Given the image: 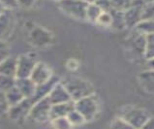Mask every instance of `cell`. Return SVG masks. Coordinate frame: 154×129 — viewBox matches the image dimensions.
Here are the masks:
<instances>
[{
    "mask_svg": "<svg viewBox=\"0 0 154 129\" xmlns=\"http://www.w3.org/2000/svg\"><path fill=\"white\" fill-rule=\"evenodd\" d=\"M61 83L69 92L74 102L83 97L94 94V87L85 79L71 76L65 78Z\"/></svg>",
    "mask_w": 154,
    "mask_h": 129,
    "instance_id": "cell-1",
    "label": "cell"
},
{
    "mask_svg": "<svg viewBox=\"0 0 154 129\" xmlns=\"http://www.w3.org/2000/svg\"><path fill=\"white\" fill-rule=\"evenodd\" d=\"M74 106L75 109L85 118L86 122L94 121L100 111L99 100L95 94H91L75 101Z\"/></svg>",
    "mask_w": 154,
    "mask_h": 129,
    "instance_id": "cell-2",
    "label": "cell"
},
{
    "mask_svg": "<svg viewBox=\"0 0 154 129\" xmlns=\"http://www.w3.org/2000/svg\"><path fill=\"white\" fill-rule=\"evenodd\" d=\"M118 117L121 118L127 123H129L134 129H140L149 118L150 115L144 109L127 106L121 109Z\"/></svg>",
    "mask_w": 154,
    "mask_h": 129,
    "instance_id": "cell-3",
    "label": "cell"
},
{
    "mask_svg": "<svg viewBox=\"0 0 154 129\" xmlns=\"http://www.w3.org/2000/svg\"><path fill=\"white\" fill-rule=\"evenodd\" d=\"M58 7L64 14L76 20H85L88 3L85 0H60Z\"/></svg>",
    "mask_w": 154,
    "mask_h": 129,
    "instance_id": "cell-4",
    "label": "cell"
},
{
    "mask_svg": "<svg viewBox=\"0 0 154 129\" xmlns=\"http://www.w3.org/2000/svg\"><path fill=\"white\" fill-rule=\"evenodd\" d=\"M39 62L36 53L28 52L17 57L16 78H29L34 67Z\"/></svg>",
    "mask_w": 154,
    "mask_h": 129,
    "instance_id": "cell-5",
    "label": "cell"
},
{
    "mask_svg": "<svg viewBox=\"0 0 154 129\" xmlns=\"http://www.w3.org/2000/svg\"><path fill=\"white\" fill-rule=\"evenodd\" d=\"M144 4L146 3L143 0H133L132 5L123 12L126 27L136 28V26L143 20V10Z\"/></svg>",
    "mask_w": 154,
    "mask_h": 129,
    "instance_id": "cell-6",
    "label": "cell"
},
{
    "mask_svg": "<svg viewBox=\"0 0 154 129\" xmlns=\"http://www.w3.org/2000/svg\"><path fill=\"white\" fill-rule=\"evenodd\" d=\"M51 103L48 97L35 102L30 110L28 118L34 122H45L50 121V112Z\"/></svg>",
    "mask_w": 154,
    "mask_h": 129,
    "instance_id": "cell-7",
    "label": "cell"
},
{
    "mask_svg": "<svg viewBox=\"0 0 154 129\" xmlns=\"http://www.w3.org/2000/svg\"><path fill=\"white\" fill-rule=\"evenodd\" d=\"M33 104L34 103L31 100V98H24L23 101L20 102L19 104L9 107V109L7 111L8 117L10 118L12 121H23V119L28 118L29 112H30V110H31Z\"/></svg>",
    "mask_w": 154,
    "mask_h": 129,
    "instance_id": "cell-8",
    "label": "cell"
},
{
    "mask_svg": "<svg viewBox=\"0 0 154 129\" xmlns=\"http://www.w3.org/2000/svg\"><path fill=\"white\" fill-rule=\"evenodd\" d=\"M52 76H54V73H52L50 66L46 64L45 62L39 61L30 74L29 78L32 80L36 86H39V84L45 83L48 81H50Z\"/></svg>",
    "mask_w": 154,
    "mask_h": 129,
    "instance_id": "cell-9",
    "label": "cell"
},
{
    "mask_svg": "<svg viewBox=\"0 0 154 129\" xmlns=\"http://www.w3.org/2000/svg\"><path fill=\"white\" fill-rule=\"evenodd\" d=\"M15 25V17L13 11L5 10L0 15V41L5 42L10 36Z\"/></svg>",
    "mask_w": 154,
    "mask_h": 129,
    "instance_id": "cell-10",
    "label": "cell"
},
{
    "mask_svg": "<svg viewBox=\"0 0 154 129\" xmlns=\"http://www.w3.org/2000/svg\"><path fill=\"white\" fill-rule=\"evenodd\" d=\"M50 102L51 105L54 104H61V103H67V102L73 101L69 92L65 88V87L62 84V83L58 82L55 86L52 87V90L48 95Z\"/></svg>",
    "mask_w": 154,
    "mask_h": 129,
    "instance_id": "cell-11",
    "label": "cell"
},
{
    "mask_svg": "<svg viewBox=\"0 0 154 129\" xmlns=\"http://www.w3.org/2000/svg\"><path fill=\"white\" fill-rule=\"evenodd\" d=\"M129 49L134 55L138 56H143L144 58V52H146V35L139 32L138 30L132 35L128 40Z\"/></svg>",
    "mask_w": 154,
    "mask_h": 129,
    "instance_id": "cell-12",
    "label": "cell"
},
{
    "mask_svg": "<svg viewBox=\"0 0 154 129\" xmlns=\"http://www.w3.org/2000/svg\"><path fill=\"white\" fill-rule=\"evenodd\" d=\"M58 82H60V79L57 76H54V75L50 81H48L45 83H42V84H39V86H37L34 95L31 98V100L33 101V103H35V102H37V101L41 100L43 98H45V97H48L49 93L52 90V87H54Z\"/></svg>",
    "mask_w": 154,
    "mask_h": 129,
    "instance_id": "cell-13",
    "label": "cell"
},
{
    "mask_svg": "<svg viewBox=\"0 0 154 129\" xmlns=\"http://www.w3.org/2000/svg\"><path fill=\"white\" fill-rule=\"evenodd\" d=\"M139 83L140 87L148 94L154 96V70H144L138 76Z\"/></svg>",
    "mask_w": 154,
    "mask_h": 129,
    "instance_id": "cell-14",
    "label": "cell"
},
{
    "mask_svg": "<svg viewBox=\"0 0 154 129\" xmlns=\"http://www.w3.org/2000/svg\"><path fill=\"white\" fill-rule=\"evenodd\" d=\"M16 87L23 93L24 98H32L37 86L30 78H16Z\"/></svg>",
    "mask_w": 154,
    "mask_h": 129,
    "instance_id": "cell-15",
    "label": "cell"
},
{
    "mask_svg": "<svg viewBox=\"0 0 154 129\" xmlns=\"http://www.w3.org/2000/svg\"><path fill=\"white\" fill-rule=\"evenodd\" d=\"M74 109H75L74 101H70V102H67V103L51 105V112H50V121L54 118H58L67 117L68 114Z\"/></svg>",
    "mask_w": 154,
    "mask_h": 129,
    "instance_id": "cell-16",
    "label": "cell"
},
{
    "mask_svg": "<svg viewBox=\"0 0 154 129\" xmlns=\"http://www.w3.org/2000/svg\"><path fill=\"white\" fill-rule=\"evenodd\" d=\"M17 57L9 55L2 62H0V75L16 78Z\"/></svg>",
    "mask_w": 154,
    "mask_h": 129,
    "instance_id": "cell-17",
    "label": "cell"
},
{
    "mask_svg": "<svg viewBox=\"0 0 154 129\" xmlns=\"http://www.w3.org/2000/svg\"><path fill=\"white\" fill-rule=\"evenodd\" d=\"M5 99H6L8 106L12 107V106L19 104L20 102L23 101L24 99V96L15 84L14 87H11L10 90L5 92Z\"/></svg>",
    "mask_w": 154,
    "mask_h": 129,
    "instance_id": "cell-18",
    "label": "cell"
},
{
    "mask_svg": "<svg viewBox=\"0 0 154 129\" xmlns=\"http://www.w3.org/2000/svg\"><path fill=\"white\" fill-rule=\"evenodd\" d=\"M112 15V25L111 27L117 29V30H122L126 27L125 25V20H124V14L122 11H118L116 9H112L111 11Z\"/></svg>",
    "mask_w": 154,
    "mask_h": 129,
    "instance_id": "cell-19",
    "label": "cell"
},
{
    "mask_svg": "<svg viewBox=\"0 0 154 129\" xmlns=\"http://www.w3.org/2000/svg\"><path fill=\"white\" fill-rule=\"evenodd\" d=\"M102 9L98 5H96L95 3H88L86 8V14H85V20L90 21V23L96 24L99 16L102 13Z\"/></svg>",
    "mask_w": 154,
    "mask_h": 129,
    "instance_id": "cell-20",
    "label": "cell"
},
{
    "mask_svg": "<svg viewBox=\"0 0 154 129\" xmlns=\"http://www.w3.org/2000/svg\"><path fill=\"white\" fill-rule=\"evenodd\" d=\"M136 30L144 35L154 33V20H143L136 26Z\"/></svg>",
    "mask_w": 154,
    "mask_h": 129,
    "instance_id": "cell-21",
    "label": "cell"
},
{
    "mask_svg": "<svg viewBox=\"0 0 154 129\" xmlns=\"http://www.w3.org/2000/svg\"><path fill=\"white\" fill-rule=\"evenodd\" d=\"M144 58L148 61L154 59V33L146 35V52Z\"/></svg>",
    "mask_w": 154,
    "mask_h": 129,
    "instance_id": "cell-22",
    "label": "cell"
},
{
    "mask_svg": "<svg viewBox=\"0 0 154 129\" xmlns=\"http://www.w3.org/2000/svg\"><path fill=\"white\" fill-rule=\"evenodd\" d=\"M51 122L54 129H72L74 127L71 124V122L69 121L67 117L51 119Z\"/></svg>",
    "mask_w": 154,
    "mask_h": 129,
    "instance_id": "cell-23",
    "label": "cell"
},
{
    "mask_svg": "<svg viewBox=\"0 0 154 129\" xmlns=\"http://www.w3.org/2000/svg\"><path fill=\"white\" fill-rule=\"evenodd\" d=\"M67 118L69 119V121L71 122L73 126H79V125H82V124L86 122L85 118H83L76 109L72 110L71 112L68 114Z\"/></svg>",
    "mask_w": 154,
    "mask_h": 129,
    "instance_id": "cell-24",
    "label": "cell"
},
{
    "mask_svg": "<svg viewBox=\"0 0 154 129\" xmlns=\"http://www.w3.org/2000/svg\"><path fill=\"white\" fill-rule=\"evenodd\" d=\"M16 84V78L0 75V90L5 93Z\"/></svg>",
    "mask_w": 154,
    "mask_h": 129,
    "instance_id": "cell-25",
    "label": "cell"
},
{
    "mask_svg": "<svg viewBox=\"0 0 154 129\" xmlns=\"http://www.w3.org/2000/svg\"><path fill=\"white\" fill-rule=\"evenodd\" d=\"M96 24H98L105 27H111L112 25V15L111 12H107V11H103L101 13V15L99 16Z\"/></svg>",
    "mask_w": 154,
    "mask_h": 129,
    "instance_id": "cell-26",
    "label": "cell"
},
{
    "mask_svg": "<svg viewBox=\"0 0 154 129\" xmlns=\"http://www.w3.org/2000/svg\"><path fill=\"white\" fill-rule=\"evenodd\" d=\"M132 2L133 0H112V9L124 12L132 5Z\"/></svg>",
    "mask_w": 154,
    "mask_h": 129,
    "instance_id": "cell-27",
    "label": "cell"
},
{
    "mask_svg": "<svg viewBox=\"0 0 154 129\" xmlns=\"http://www.w3.org/2000/svg\"><path fill=\"white\" fill-rule=\"evenodd\" d=\"M109 129H134V128L129 123L123 121L121 118L117 117L112 121L111 125H109Z\"/></svg>",
    "mask_w": 154,
    "mask_h": 129,
    "instance_id": "cell-28",
    "label": "cell"
},
{
    "mask_svg": "<svg viewBox=\"0 0 154 129\" xmlns=\"http://www.w3.org/2000/svg\"><path fill=\"white\" fill-rule=\"evenodd\" d=\"M154 20V2L146 3L143 10V20Z\"/></svg>",
    "mask_w": 154,
    "mask_h": 129,
    "instance_id": "cell-29",
    "label": "cell"
},
{
    "mask_svg": "<svg viewBox=\"0 0 154 129\" xmlns=\"http://www.w3.org/2000/svg\"><path fill=\"white\" fill-rule=\"evenodd\" d=\"M0 4L3 6L5 10H15L19 7V2L17 0H0Z\"/></svg>",
    "mask_w": 154,
    "mask_h": 129,
    "instance_id": "cell-30",
    "label": "cell"
},
{
    "mask_svg": "<svg viewBox=\"0 0 154 129\" xmlns=\"http://www.w3.org/2000/svg\"><path fill=\"white\" fill-rule=\"evenodd\" d=\"M96 5H98L102 11H107L109 12L112 9V0H95L93 2Z\"/></svg>",
    "mask_w": 154,
    "mask_h": 129,
    "instance_id": "cell-31",
    "label": "cell"
},
{
    "mask_svg": "<svg viewBox=\"0 0 154 129\" xmlns=\"http://www.w3.org/2000/svg\"><path fill=\"white\" fill-rule=\"evenodd\" d=\"M9 55H10V52H9L7 44L5 42L0 41V62H2Z\"/></svg>",
    "mask_w": 154,
    "mask_h": 129,
    "instance_id": "cell-32",
    "label": "cell"
},
{
    "mask_svg": "<svg viewBox=\"0 0 154 129\" xmlns=\"http://www.w3.org/2000/svg\"><path fill=\"white\" fill-rule=\"evenodd\" d=\"M9 109V106L5 99V93L0 90V114L7 113Z\"/></svg>",
    "mask_w": 154,
    "mask_h": 129,
    "instance_id": "cell-33",
    "label": "cell"
},
{
    "mask_svg": "<svg viewBox=\"0 0 154 129\" xmlns=\"http://www.w3.org/2000/svg\"><path fill=\"white\" fill-rule=\"evenodd\" d=\"M35 1L36 0H17L19 7H23V8H30L34 5Z\"/></svg>",
    "mask_w": 154,
    "mask_h": 129,
    "instance_id": "cell-34",
    "label": "cell"
},
{
    "mask_svg": "<svg viewBox=\"0 0 154 129\" xmlns=\"http://www.w3.org/2000/svg\"><path fill=\"white\" fill-rule=\"evenodd\" d=\"M140 129H154V117H149L146 122L143 124Z\"/></svg>",
    "mask_w": 154,
    "mask_h": 129,
    "instance_id": "cell-35",
    "label": "cell"
},
{
    "mask_svg": "<svg viewBox=\"0 0 154 129\" xmlns=\"http://www.w3.org/2000/svg\"><path fill=\"white\" fill-rule=\"evenodd\" d=\"M148 63H149V66H150V68L154 70V59L149 60V61H148Z\"/></svg>",
    "mask_w": 154,
    "mask_h": 129,
    "instance_id": "cell-36",
    "label": "cell"
},
{
    "mask_svg": "<svg viewBox=\"0 0 154 129\" xmlns=\"http://www.w3.org/2000/svg\"><path fill=\"white\" fill-rule=\"evenodd\" d=\"M4 11H5V9H4V8H3V6L1 5V4H0V15H1Z\"/></svg>",
    "mask_w": 154,
    "mask_h": 129,
    "instance_id": "cell-37",
    "label": "cell"
},
{
    "mask_svg": "<svg viewBox=\"0 0 154 129\" xmlns=\"http://www.w3.org/2000/svg\"><path fill=\"white\" fill-rule=\"evenodd\" d=\"M144 3H151V2H154V0H143Z\"/></svg>",
    "mask_w": 154,
    "mask_h": 129,
    "instance_id": "cell-38",
    "label": "cell"
},
{
    "mask_svg": "<svg viewBox=\"0 0 154 129\" xmlns=\"http://www.w3.org/2000/svg\"><path fill=\"white\" fill-rule=\"evenodd\" d=\"M85 1H86L87 3H93L95 0H85Z\"/></svg>",
    "mask_w": 154,
    "mask_h": 129,
    "instance_id": "cell-39",
    "label": "cell"
},
{
    "mask_svg": "<svg viewBox=\"0 0 154 129\" xmlns=\"http://www.w3.org/2000/svg\"><path fill=\"white\" fill-rule=\"evenodd\" d=\"M55 1H57V2H58V1H60V0H55Z\"/></svg>",
    "mask_w": 154,
    "mask_h": 129,
    "instance_id": "cell-40",
    "label": "cell"
}]
</instances>
